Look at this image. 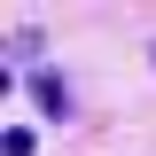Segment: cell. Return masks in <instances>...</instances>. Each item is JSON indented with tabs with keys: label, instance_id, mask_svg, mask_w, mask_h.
I'll use <instances>...</instances> for the list:
<instances>
[{
	"label": "cell",
	"instance_id": "6da1fadb",
	"mask_svg": "<svg viewBox=\"0 0 156 156\" xmlns=\"http://www.w3.org/2000/svg\"><path fill=\"white\" fill-rule=\"evenodd\" d=\"M23 86H31V101H39V117H55V125H62V117H78V94H70V78H62L55 62H39V70L23 78Z\"/></svg>",
	"mask_w": 156,
	"mask_h": 156
},
{
	"label": "cell",
	"instance_id": "7a4b0ae2",
	"mask_svg": "<svg viewBox=\"0 0 156 156\" xmlns=\"http://www.w3.org/2000/svg\"><path fill=\"white\" fill-rule=\"evenodd\" d=\"M0 148H8V156H39V125H8Z\"/></svg>",
	"mask_w": 156,
	"mask_h": 156
},
{
	"label": "cell",
	"instance_id": "3957f363",
	"mask_svg": "<svg viewBox=\"0 0 156 156\" xmlns=\"http://www.w3.org/2000/svg\"><path fill=\"white\" fill-rule=\"evenodd\" d=\"M148 55H156V47H148Z\"/></svg>",
	"mask_w": 156,
	"mask_h": 156
}]
</instances>
